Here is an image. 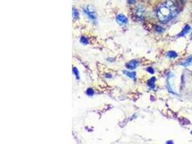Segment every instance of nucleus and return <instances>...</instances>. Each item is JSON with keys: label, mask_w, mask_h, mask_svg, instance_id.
Returning a JSON list of instances; mask_svg holds the SVG:
<instances>
[{"label": "nucleus", "mask_w": 192, "mask_h": 144, "mask_svg": "<svg viewBox=\"0 0 192 144\" xmlns=\"http://www.w3.org/2000/svg\"><path fill=\"white\" fill-rule=\"evenodd\" d=\"M86 94H87V95H89V96H92L94 95V90H92V89L89 88L88 90H86Z\"/></svg>", "instance_id": "15"}, {"label": "nucleus", "mask_w": 192, "mask_h": 144, "mask_svg": "<svg viewBox=\"0 0 192 144\" xmlns=\"http://www.w3.org/2000/svg\"><path fill=\"white\" fill-rule=\"evenodd\" d=\"M144 11H145V10H144V7L143 6H141V5L138 6L136 7V10H135V15L138 17V18L143 19Z\"/></svg>", "instance_id": "4"}, {"label": "nucleus", "mask_w": 192, "mask_h": 144, "mask_svg": "<svg viewBox=\"0 0 192 144\" xmlns=\"http://www.w3.org/2000/svg\"><path fill=\"white\" fill-rule=\"evenodd\" d=\"M84 11V15L88 17V18L92 22H96L97 20V15H96L95 12L94 11L93 8H92L91 7H85L84 9L83 10Z\"/></svg>", "instance_id": "2"}, {"label": "nucleus", "mask_w": 192, "mask_h": 144, "mask_svg": "<svg viewBox=\"0 0 192 144\" xmlns=\"http://www.w3.org/2000/svg\"><path fill=\"white\" fill-rule=\"evenodd\" d=\"M124 73L127 76L132 79H135V78H136V73H135V72L124 71Z\"/></svg>", "instance_id": "7"}, {"label": "nucleus", "mask_w": 192, "mask_h": 144, "mask_svg": "<svg viewBox=\"0 0 192 144\" xmlns=\"http://www.w3.org/2000/svg\"><path fill=\"white\" fill-rule=\"evenodd\" d=\"M72 12H73V17L74 19H78V17H79V14H78V11L75 9V8H73L72 10Z\"/></svg>", "instance_id": "12"}, {"label": "nucleus", "mask_w": 192, "mask_h": 144, "mask_svg": "<svg viewBox=\"0 0 192 144\" xmlns=\"http://www.w3.org/2000/svg\"><path fill=\"white\" fill-rule=\"evenodd\" d=\"M154 29H155V31L158 32H159V33L163 32L164 30H165V29L163 28L162 27L158 26V25H155V27H154Z\"/></svg>", "instance_id": "10"}, {"label": "nucleus", "mask_w": 192, "mask_h": 144, "mask_svg": "<svg viewBox=\"0 0 192 144\" xmlns=\"http://www.w3.org/2000/svg\"><path fill=\"white\" fill-rule=\"evenodd\" d=\"M147 71H148L149 73H154V70H153V68H151V67L147 68Z\"/></svg>", "instance_id": "16"}, {"label": "nucleus", "mask_w": 192, "mask_h": 144, "mask_svg": "<svg viewBox=\"0 0 192 144\" xmlns=\"http://www.w3.org/2000/svg\"><path fill=\"white\" fill-rule=\"evenodd\" d=\"M178 14V9L172 1L163 3L157 11V16L159 21L166 23L174 19Z\"/></svg>", "instance_id": "1"}, {"label": "nucleus", "mask_w": 192, "mask_h": 144, "mask_svg": "<svg viewBox=\"0 0 192 144\" xmlns=\"http://www.w3.org/2000/svg\"><path fill=\"white\" fill-rule=\"evenodd\" d=\"M128 3H129V4H134V3H135V0H128Z\"/></svg>", "instance_id": "17"}, {"label": "nucleus", "mask_w": 192, "mask_h": 144, "mask_svg": "<svg viewBox=\"0 0 192 144\" xmlns=\"http://www.w3.org/2000/svg\"><path fill=\"white\" fill-rule=\"evenodd\" d=\"M117 23L119 24V25L122 26V25H125L127 23H128V19L127 18V17H125L122 14H119L116 18Z\"/></svg>", "instance_id": "3"}, {"label": "nucleus", "mask_w": 192, "mask_h": 144, "mask_svg": "<svg viewBox=\"0 0 192 144\" xmlns=\"http://www.w3.org/2000/svg\"><path fill=\"white\" fill-rule=\"evenodd\" d=\"M191 39L192 40V33H191Z\"/></svg>", "instance_id": "19"}, {"label": "nucleus", "mask_w": 192, "mask_h": 144, "mask_svg": "<svg viewBox=\"0 0 192 144\" xmlns=\"http://www.w3.org/2000/svg\"><path fill=\"white\" fill-rule=\"evenodd\" d=\"M191 63H192V56H190V57L188 58L187 59L185 60L183 62L181 63V65L183 66H190Z\"/></svg>", "instance_id": "8"}, {"label": "nucleus", "mask_w": 192, "mask_h": 144, "mask_svg": "<svg viewBox=\"0 0 192 144\" xmlns=\"http://www.w3.org/2000/svg\"><path fill=\"white\" fill-rule=\"evenodd\" d=\"M73 74L75 75V76L76 77L77 79H79V73H78V69H77L76 68L73 67Z\"/></svg>", "instance_id": "14"}, {"label": "nucleus", "mask_w": 192, "mask_h": 144, "mask_svg": "<svg viewBox=\"0 0 192 144\" xmlns=\"http://www.w3.org/2000/svg\"><path fill=\"white\" fill-rule=\"evenodd\" d=\"M190 30H191V27H190L189 25H185L183 30L179 34V37H183V36H184L186 34H187L188 32L190 31Z\"/></svg>", "instance_id": "6"}, {"label": "nucleus", "mask_w": 192, "mask_h": 144, "mask_svg": "<svg viewBox=\"0 0 192 144\" xmlns=\"http://www.w3.org/2000/svg\"><path fill=\"white\" fill-rule=\"evenodd\" d=\"M168 56L170 58H176L177 57V54H176V52H174V51H169V53H168Z\"/></svg>", "instance_id": "13"}, {"label": "nucleus", "mask_w": 192, "mask_h": 144, "mask_svg": "<svg viewBox=\"0 0 192 144\" xmlns=\"http://www.w3.org/2000/svg\"><path fill=\"white\" fill-rule=\"evenodd\" d=\"M80 42L82 44H84V45H87V44L89 43L88 39H87L86 37H84V36H82V37H81Z\"/></svg>", "instance_id": "11"}, {"label": "nucleus", "mask_w": 192, "mask_h": 144, "mask_svg": "<svg viewBox=\"0 0 192 144\" xmlns=\"http://www.w3.org/2000/svg\"><path fill=\"white\" fill-rule=\"evenodd\" d=\"M167 143H173V142H167Z\"/></svg>", "instance_id": "18"}, {"label": "nucleus", "mask_w": 192, "mask_h": 144, "mask_svg": "<svg viewBox=\"0 0 192 144\" xmlns=\"http://www.w3.org/2000/svg\"><path fill=\"white\" fill-rule=\"evenodd\" d=\"M191 135H192V131H191Z\"/></svg>", "instance_id": "20"}, {"label": "nucleus", "mask_w": 192, "mask_h": 144, "mask_svg": "<svg viewBox=\"0 0 192 144\" xmlns=\"http://www.w3.org/2000/svg\"><path fill=\"white\" fill-rule=\"evenodd\" d=\"M155 77H152L150 80H149L148 82H147V85L150 87V88L154 89L155 87Z\"/></svg>", "instance_id": "9"}, {"label": "nucleus", "mask_w": 192, "mask_h": 144, "mask_svg": "<svg viewBox=\"0 0 192 144\" xmlns=\"http://www.w3.org/2000/svg\"><path fill=\"white\" fill-rule=\"evenodd\" d=\"M138 65H139V62L138 61H136V60H133V61L127 63L125 66H126V68L133 70L138 67Z\"/></svg>", "instance_id": "5"}]
</instances>
